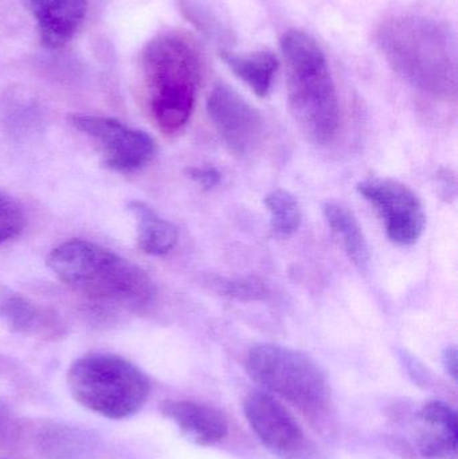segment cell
<instances>
[{
  "mask_svg": "<svg viewBox=\"0 0 458 459\" xmlns=\"http://www.w3.org/2000/svg\"><path fill=\"white\" fill-rule=\"evenodd\" d=\"M212 286L218 293L238 301H264L269 294L265 283L255 277L217 278Z\"/></svg>",
  "mask_w": 458,
  "mask_h": 459,
  "instance_id": "obj_18",
  "label": "cell"
},
{
  "mask_svg": "<svg viewBox=\"0 0 458 459\" xmlns=\"http://www.w3.org/2000/svg\"><path fill=\"white\" fill-rule=\"evenodd\" d=\"M70 124L91 137L101 153L102 163L121 174H132L151 163L156 143L147 132L128 128L115 118L101 116H69Z\"/></svg>",
  "mask_w": 458,
  "mask_h": 459,
  "instance_id": "obj_7",
  "label": "cell"
},
{
  "mask_svg": "<svg viewBox=\"0 0 458 459\" xmlns=\"http://www.w3.org/2000/svg\"><path fill=\"white\" fill-rule=\"evenodd\" d=\"M39 30L40 40L48 48L66 45L82 24L86 0H23Z\"/></svg>",
  "mask_w": 458,
  "mask_h": 459,
  "instance_id": "obj_12",
  "label": "cell"
},
{
  "mask_svg": "<svg viewBox=\"0 0 458 459\" xmlns=\"http://www.w3.org/2000/svg\"><path fill=\"white\" fill-rule=\"evenodd\" d=\"M246 371L272 395L289 402L311 418L324 415L331 390L319 364L301 351L279 344H258L246 356Z\"/></svg>",
  "mask_w": 458,
  "mask_h": 459,
  "instance_id": "obj_6",
  "label": "cell"
},
{
  "mask_svg": "<svg viewBox=\"0 0 458 459\" xmlns=\"http://www.w3.org/2000/svg\"><path fill=\"white\" fill-rule=\"evenodd\" d=\"M419 417L428 428L435 429V430L457 438V412L454 407L449 406L445 402H429L422 407L421 411L419 412Z\"/></svg>",
  "mask_w": 458,
  "mask_h": 459,
  "instance_id": "obj_19",
  "label": "cell"
},
{
  "mask_svg": "<svg viewBox=\"0 0 458 459\" xmlns=\"http://www.w3.org/2000/svg\"><path fill=\"white\" fill-rule=\"evenodd\" d=\"M281 51L292 115L312 143L330 144L338 134L341 108L322 48L307 32L289 30L281 38Z\"/></svg>",
  "mask_w": 458,
  "mask_h": 459,
  "instance_id": "obj_3",
  "label": "cell"
},
{
  "mask_svg": "<svg viewBox=\"0 0 458 459\" xmlns=\"http://www.w3.org/2000/svg\"><path fill=\"white\" fill-rule=\"evenodd\" d=\"M67 387L77 403L108 420L134 417L151 394L150 379L139 367L104 352L77 359L67 372Z\"/></svg>",
  "mask_w": 458,
  "mask_h": 459,
  "instance_id": "obj_5",
  "label": "cell"
},
{
  "mask_svg": "<svg viewBox=\"0 0 458 459\" xmlns=\"http://www.w3.org/2000/svg\"><path fill=\"white\" fill-rule=\"evenodd\" d=\"M201 58L195 45L180 34H161L143 51L148 104L156 126L175 134L187 126L201 82Z\"/></svg>",
  "mask_w": 458,
  "mask_h": 459,
  "instance_id": "obj_4",
  "label": "cell"
},
{
  "mask_svg": "<svg viewBox=\"0 0 458 459\" xmlns=\"http://www.w3.org/2000/svg\"><path fill=\"white\" fill-rule=\"evenodd\" d=\"M186 172H187L190 179L198 183L204 190H212L220 182V171L212 169V167H190Z\"/></svg>",
  "mask_w": 458,
  "mask_h": 459,
  "instance_id": "obj_21",
  "label": "cell"
},
{
  "mask_svg": "<svg viewBox=\"0 0 458 459\" xmlns=\"http://www.w3.org/2000/svg\"><path fill=\"white\" fill-rule=\"evenodd\" d=\"M3 418H4V415H3L2 409H0V428H2Z\"/></svg>",
  "mask_w": 458,
  "mask_h": 459,
  "instance_id": "obj_23",
  "label": "cell"
},
{
  "mask_svg": "<svg viewBox=\"0 0 458 459\" xmlns=\"http://www.w3.org/2000/svg\"><path fill=\"white\" fill-rule=\"evenodd\" d=\"M244 412L261 444L281 458H296L306 447V436L295 415L268 391H253L244 402Z\"/></svg>",
  "mask_w": 458,
  "mask_h": 459,
  "instance_id": "obj_10",
  "label": "cell"
},
{
  "mask_svg": "<svg viewBox=\"0 0 458 459\" xmlns=\"http://www.w3.org/2000/svg\"><path fill=\"white\" fill-rule=\"evenodd\" d=\"M160 411L186 438L199 446H214L229 436L228 417L210 404L167 399L160 404Z\"/></svg>",
  "mask_w": 458,
  "mask_h": 459,
  "instance_id": "obj_11",
  "label": "cell"
},
{
  "mask_svg": "<svg viewBox=\"0 0 458 459\" xmlns=\"http://www.w3.org/2000/svg\"><path fill=\"white\" fill-rule=\"evenodd\" d=\"M220 53L223 61L239 80L244 81L258 97L268 96L279 67V61L272 51H258L247 56L226 50Z\"/></svg>",
  "mask_w": 458,
  "mask_h": 459,
  "instance_id": "obj_16",
  "label": "cell"
},
{
  "mask_svg": "<svg viewBox=\"0 0 458 459\" xmlns=\"http://www.w3.org/2000/svg\"><path fill=\"white\" fill-rule=\"evenodd\" d=\"M24 226L21 204L0 191V243L13 239Z\"/></svg>",
  "mask_w": 458,
  "mask_h": 459,
  "instance_id": "obj_20",
  "label": "cell"
},
{
  "mask_svg": "<svg viewBox=\"0 0 458 459\" xmlns=\"http://www.w3.org/2000/svg\"><path fill=\"white\" fill-rule=\"evenodd\" d=\"M0 321L24 336L48 339L61 332L56 316L7 288H0Z\"/></svg>",
  "mask_w": 458,
  "mask_h": 459,
  "instance_id": "obj_13",
  "label": "cell"
},
{
  "mask_svg": "<svg viewBox=\"0 0 458 459\" xmlns=\"http://www.w3.org/2000/svg\"><path fill=\"white\" fill-rule=\"evenodd\" d=\"M128 210L136 221L137 245L150 255L161 256L177 246V226L161 218L150 204L142 201L129 202Z\"/></svg>",
  "mask_w": 458,
  "mask_h": 459,
  "instance_id": "obj_15",
  "label": "cell"
},
{
  "mask_svg": "<svg viewBox=\"0 0 458 459\" xmlns=\"http://www.w3.org/2000/svg\"><path fill=\"white\" fill-rule=\"evenodd\" d=\"M376 38L390 66L409 85L443 101L456 100V48L441 24L424 16H394L379 26Z\"/></svg>",
  "mask_w": 458,
  "mask_h": 459,
  "instance_id": "obj_1",
  "label": "cell"
},
{
  "mask_svg": "<svg viewBox=\"0 0 458 459\" xmlns=\"http://www.w3.org/2000/svg\"><path fill=\"white\" fill-rule=\"evenodd\" d=\"M323 215L350 261L360 270L367 269L370 264V247L354 212L339 202H328L323 207Z\"/></svg>",
  "mask_w": 458,
  "mask_h": 459,
  "instance_id": "obj_14",
  "label": "cell"
},
{
  "mask_svg": "<svg viewBox=\"0 0 458 459\" xmlns=\"http://www.w3.org/2000/svg\"><path fill=\"white\" fill-rule=\"evenodd\" d=\"M207 113L220 139L234 155L246 158L263 144L264 116L234 89L215 86L207 99Z\"/></svg>",
  "mask_w": 458,
  "mask_h": 459,
  "instance_id": "obj_9",
  "label": "cell"
},
{
  "mask_svg": "<svg viewBox=\"0 0 458 459\" xmlns=\"http://www.w3.org/2000/svg\"><path fill=\"white\" fill-rule=\"evenodd\" d=\"M48 266L65 285L96 301L131 310L155 301V285L142 267L88 240L62 243L48 254Z\"/></svg>",
  "mask_w": 458,
  "mask_h": 459,
  "instance_id": "obj_2",
  "label": "cell"
},
{
  "mask_svg": "<svg viewBox=\"0 0 458 459\" xmlns=\"http://www.w3.org/2000/svg\"><path fill=\"white\" fill-rule=\"evenodd\" d=\"M266 209L271 214V226L276 234L289 237L300 229L303 222L300 204L287 190H274L265 196Z\"/></svg>",
  "mask_w": 458,
  "mask_h": 459,
  "instance_id": "obj_17",
  "label": "cell"
},
{
  "mask_svg": "<svg viewBox=\"0 0 458 459\" xmlns=\"http://www.w3.org/2000/svg\"><path fill=\"white\" fill-rule=\"evenodd\" d=\"M357 190L378 212L392 242L411 246L421 238L427 215L419 196L408 186L386 178H370L358 183Z\"/></svg>",
  "mask_w": 458,
  "mask_h": 459,
  "instance_id": "obj_8",
  "label": "cell"
},
{
  "mask_svg": "<svg viewBox=\"0 0 458 459\" xmlns=\"http://www.w3.org/2000/svg\"><path fill=\"white\" fill-rule=\"evenodd\" d=\"M443 366L446 374L449 375V377L456 383L458 377V352L457 348L454 347V345H452V347H448L444 351Z\"/></svg>",
  "mask_w": 458,
  "mask_h": 459,
  "instance_id": "obj_22",
  "label": "cell"
}]
</instances>
